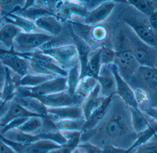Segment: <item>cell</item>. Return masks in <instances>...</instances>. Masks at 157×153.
Returning <instances> with one entry per match:
<instances>
[{"label":"cell","mask_w":157,"mask_h":153,"mask_svg":"<svg viewBox=\"0 0 157 153\" xmlns=\"http://www.w3.org/2000/svg\"><path fill=\"white\" fill-rule=\"evenodd\" d=\"M137 137L133 127L130 107L115 94L98 124L90 130L82 132L80 143L87 142L101 148L113 146L127 151Z\"/></svg>","instance_id":"1"},{"label":"cell","mask_w":157,"mask_h":153,"mask_svg":"<svg viewBox=\"0 0 157 153\" xmlns=\"http://www.w3.org/2000/svg\"><path fill=\"white\" fill-rule=\"evenodd\" d=\"M119 19L129 27L142 41L155 47L156 46L157 33L152 28L149 17L130 6L120 13Z\"/></svg>","instance_id":"2"},{"label":"cell","mask_w":157,"mask_h":153,"mask_svg":"<svg viewBox=\"0 0 157 153\" xmlns=\"http://www.w3.org/2000/svg\"><path fill=\"white\" fill-rule=\"evenodd\" d=\"M123 24L131 49L138 64L140 66L156 68L157 52L155 47L142 41L129 27Z\"/></svg>","instance_id":"3"},{"label":"cell","mask_w":157,"mask_h":153,"mask_svg":"<svg viewBox=\"0 0 157 153\" xmlns=\"http://www.w3.org/2000/svg\"><path fill=\"white\" fill-rule=\"evenodd\" d=\"M53 37V36L45 33L20 32L14 39L12 52L17 54L36 52L40 47Z\"/></svg>","instance_id":"4"},{"label":"cell","mask_w":157,"mask_h":153,"mask_svg":"<svg viewBox=\"0 0 157 153\" xmlns=\"http://www.w3.org/2000/svg\"><path fill=\"white\" fill-rule=\"evenodd\" d=\"M67 77H57L35 87H19L15 95L33 97L48 95L68 90Z\"/></svg>","instance_id":"5"},{"label":"cell","mask_w":157,"mask_h":153,"mask_svg":"<svg viewBox=\"0 0 157 153\" xmlns=\"http://www.w3.org/2000/svg\"><path fill=\"white\" fill-rule=\"evenodd\" d=\"M39 51L51 57L62 69L68 71L79 62L78 51L75 45Z\"/></svg>","instance_id":"6"},{"label":"cell","mask_w":157,"mask_h":153,"mask_svg":"<svg viewBox=\"0 0 157 153\" xmlns=\"http://www.w3.org/2000/svg\"><path fill=\"white\" fill-rule=\"evenodd\" d=\"M35 98L39 99L47 108L81 106L85 99V98L76 95H71L67 90Z\"/></svg>","instance_id":"7"},{"label":"cell","mask_w":157,"mask_h":153,"mask_svg":"<svg viewBox=\"0 0 157 153\" xmlns=\"http://www.w3.org/2000/svg\"><path fill=\"white\" fill-rule=\"evenodd\" d=\"M0 62L20 77L30 73L28 61L17 53L0 50Z\"/></svg>","instance_id":"8"},{"label":"cell","mask_w":157,"mask_h":153,"mask_svg":"<svg viewBox=\"0 0 157 153\" xmlns=\"http://www.w3.org/2000/svg\"><path fill=\"white\" fill-rule=\"evenodd\" d=\"M110 66L116 82V95L130 107L140 110L133 89L120 76L116 65L112 63L110 64Z\"/></svg>","instance_id":"9"},{"label":"cell","mask_w":157,"mask_h":153,"mask_svg":"<svg viewBox=\"0 0 157 153\" xmlns=\"http://www.w3.org/2000/svg\"><path fill=\"white\" fill-rule=\"evenodd\" d=\"M24 58L40 65L60 77H67L68 71L63 69L52 58L40 51L27 54H18Z\"/></svg>","instance_id":"10"},{"label":"cell","mask_w":157,"mask_h":153,"mask_svg":"<svg viewBox=\"0 0 157 153\" xmlns=\"http://www.w3.org/2000/svg\"><path fill=\"white\" fill-rule=\"evenodd\" d=\"M68 24L70 26L71 34L74 40V45L76 47L78 51V60L80 67L79 79L86 76H92L95 77L90 69L88 64L89 56L90 53L93 50H92L88 44H87L85 41L78 38L74 34L71 26L69 23Z\"/></svg>","instance_id":"11"},{"label":"cell","mask_w":157,"mask_h":153,"mask_svg":"<svg viewBox=\"0 0 157 153\" xmlns=\"http://www.w3.org/2000/svg\"><path fill=\"white\" fill-rule=\"evenodd\" d=\"M97 79L100 86L102 96L109 97L116 94V82L110 64L101 65Z\"/></svg>","instance_id":"12"},{"label":"cell","mask_w":157,"mask_h":153,"mask_svg":"<svg viewBox=\"0 0 157 153\" xmlns=\"http://www.w3.org/2000/svg\"><path fill=\"white\" fill-rule=\"evenodd\" d=\"M47 118L54 122L64 120L85 119L81 106L47 108Z\"/></svg>","instance_id":"13"},{"label":"cell","mask_w":157,"mask_h":153,"mask_svg":"<svg viewBox=\"0 0 157 153\" xmlns=\"http://www.w3.org/2000/svg\"><path fill=\"white\" fill-rule=\"evenodd\" d=\"M22 32L18 27L4 18L0 22V50L12 52L14 39Z\"/></svg>","instance_id":"14"},{"label":"cell","mask_w":157,"mask_h":153,"mask_svg":"<svg viewBox=\"0 0 157 153\" xmlns=\"http://www.w3.org/2000/svg\"><path fill=\"white\" fill-rule=\"evenodd\" d=\"M115 6L113 1H105L90 12L88 16L82 23L91 27L101 24L111 14Z\"/></svg>","instance_id":"15"},{"label":"cell","mask_w":157,"mask_h":153,"mask_svg":"<svg viewBox=\"0 0 157 153\" xmlns=\"http://www.w3.org/2000/svg\"><path fill=\"white\" fill-rule=\"evenodd\" d=\"M55 15L42 17L34 22L39 29L49 35L56 37L60 35L64 28V24Z\"/></svg>","instance_id":"16"},{"label":"cell","mask_w":157,"mask_h":153,"mask_svg":"<svg viewBox=\"0 0 157 153\" xmlns=\"http://www.w3.org/2000/svg\"><path fill=\"white\" fill-rule=\"evenodd\" d=\"M106 98L100 94V86L98 83L89 95L85 98L81 108L86 121L87 120L92 113L101 105Z\"/></svg>","instance_id":"17"},{"label":"cell","mask_w":157,"mask_h":153,"mask_svg":"<svg viewBox=\"0 0 157 153\" xmlns=\"http://www.w3.org/2000/svg\"><path fill=\"white\" fill-rule=\"evenodd\" d=\"M33 117L45 118L40 115L30 112L17 103L15 101L12 99L10 107L7 113L0 119V125L1 127H2L5 126L7 123L16 119Z\"/></svg>","instance_id":"18"},{"label":"cell","mask_w":157,"mask_h":153,"mask_svg":"<svg viewBox=\"0 0 157 153\" xmlns=\"http://www.w3.org/2000/svg\"><path fill=\"white\" fill-rule=\"evenodd\" d=\"M74 40L72 36L70 26L67 22H64V28L60 35L54 37L51 40L42 45L37 51L46 50L64 46L75 45Z\"/></svg>","instance_id":"19"},{"label":"cell","mask_w":157,"mask_h":153,"mask_svg":"<svg viewBox=\"0 0 157 153\" xmlns=\"http://www.w3.org/2000/svg\"><path fill=\"white\" fill-rule=\"evenodd\" d=\"M13 99L30 112L47 117V107L38 99L33 97L20 96L15 95Z\"/></svg>","instance_id":"20"},{"label":"cell","mask_w":157,"mask_h":153,"mask_svg":"<svg viewBox=\"0 0 157 153\" xmlns=\"http://www.w3.org/2000/svg\"><path fill=\"white\" fill-rule=\"evenodd\" d=\"M5 69V79L2 91V99L6 100H11L15 95L17 90L19 87V81L22 77L6 67Z\"/></svg>","instance_id":"21"},{"label":"cell","mask_w":157,"mask_h":153,"mask_svg":"<svg viewBox=\"0 0 157 153\" xmlns=\"http://www.w3.org/2000/svg\"><path fill=\"white\" fill-rule=\"evenodd\" d=\"M66 22L70 24L74 34L88 44L92 50H94L101 47L97 45L91 39L90 31L92 27L81 22L71 21Z\"/></svg>","instance_id":"22"},{"label":"cell","mask_w":157,"mask_h":153,"mask_svg":"<svg viewBox=\"0 0 157 153\" xmlns=\"http://www.w3.org/2000/svg\"><path fill=\"white\" fill-rule=\"evenodd\" d=\"M113 96L106 98L101 105L92 113L89 118L86 121L82 132L92 129L102 119L106 114Z\"/></svg>","instance_id":"23"},{"label":"cell","mask_w":157,"mask_h":153,"mask_svg":"<svg viewBox=\"0 0 157 153\" xmlns=\"http://www.w3.org/2000/svg\"><path fill=\"white\" fill-rule=\"evenodd\" d=\"M4 19L7 22L18 27L25 33H45L39 29L34 22L14 14L7 15L5 17Z\"/></svg>","instance_id":"24"},{"label":"cell","mask_w":157,"mask_h":153,"mask_svg":"<svg viewBox=\"0 0 157 153\" xmlns=\"http://www.w3.org/2000/svg\"><path fill=\"white\" fill-rule=\"evenodd\" d=\"M130 109L133 127L137 134L143 132L151 126L153 119L141 110H137L131 107Z\"/></svg>","instance_id":"25"},{"label":"cell","mask_w":157,"mask_h":153,"mask_svg":"<svg viewBox=\"0 0 157 153\" xmlns=\"http://www.w3.org/2000/svg\"><path fill=\"white\" fill-rule=\"evenodd\" d=\"M134 77H138L151 88H157V68L140 66Z\"/></svg>","instance_id":"26"},{"label":"cell","mask_w":157,"mask_h":153,"mask_svg":"<svg viewBox=\"0 0 157 153\" xmlns=\"http://www.w3.org/2000/svg\"><path fill=\"white\" fill-rule=\"evenodd\" d=\"M2 135L9 140L26 145H30L40 140L37 135L26 134L16 129L8 130Z\"/></svg>","instance_id":"27"},{"label":"cell","mask_w":157,"mask_h":153,"mask_svg":"<svg viewBox=\"0 0 157 153\" xmlns=\"http://www.w3.org/2000/svg\"><path fill=\"white\" fill-rule=\"evenodd\" d=\"M12 13L24 17L33 22L42 17L55 15L52 13L40 8L35 4L27 9H20L17 10Z\"/></svg>","instance_id":"28"},{"label":"cell","mask_w":157,"mask_h":153,"mask_svg":"<svg viewBox=\"0 0 157 153\" xmlns=\"http://www.w3.org/2000/svg\"><path fill=\"white\" fill-rule=\"evenodd\" d=\"M41 117H30L16 129L30 135H39L41 133L43 128V121Z\"/></svg>","instance_id":"29"},{"label":"cell","mask_w":157,"mask_h":153,"mask_svg":"<svg viewBox=\"0 0 157 153\" xmlns=\"http://www.w3.org/2000/svg\"><path fill=\"white\" fill-rule=\"evenodd\" d=\"M61 146L48 140H40L29 145L24 153H48Z\"/></svg>","instance_id":"30"},{"label":"cell","mask_w":157,"mask_h":153,"mask_svg":"<svg viewBox=\"0 0 157 153\" xmlns=\"http://www.w3.org/2000/svg\"><path fill=\"white\" fill-rule=\"evenodd\" d=\"M110 29L109 26L99 24L92 27L90 35L92 40L99 47H102L109 37Z\"/></svg>","instance_id":"31"},{"label":"cell","mask_w":157,"mask_h":153,"mask_svg":"<svg viewBox=\"0 0 157 153\" xmlns=\"http://www.w3.org/2000/svg\"><path fill=\"white\" fill-rule=\"evenodd\" d=\"M55 77H57L50 75L29 73L20 79L19 81V87H35Z\"/></svg>","instance_id":"32"},{"label":"cell","mask_w":157,"mask_h":153,"mask_svg":"<svg viewBox=\"0 0 157 153\" xmlns=\"http://www.w3.org/2000/svg\"><path fill=\"white\" fill-rule=\"evenodd\" d=\"M97 79L92 76H86L79 79L75 95L86 98L97 85Z\"/></svg>","instance_id":"33"},{"label":"cell","mask_w":157,"mask_h":153,"mask_svg":"<svg viewBox=\"0 0 157 153\" xmlns=\"http://www.w3.org/2000/svg\"><path fill=\"white\" fill-rule=\"evenodd\" d=\"M125 2L141 13L148 17L156 12L154 3L150 0H127Z\"/></svg>","instance_id":"34"},{"label":"cell","mask_w":157,"mask_h":153,"mask_svg":"<svg viewBox=\"0 0 157 153\" xmlns=\"http://www.w3.org/2000/svg\"><path fill=\"white\" fill-rule=\"evenodd\" d=\"M80 72L79 62L68 71V76H67V90L71 95H75V90L79 82Z\"/></svg>","instance_id":"35"},{"label":"cell","mask_w":157,"mask_h":153,"mask_svg":"<svg viewBox=\"0 0 157 153\" xmlns=\"http://www.w3.org/2000/svg\"><path fill=\"white\" fill-rule=\"evenodd\" d=\"M54 122V121H53ZM86 120H64L54 122L59 131H78L82 132Z\"/></svg>","instance_id":"36"},{"label":"cell","mask_w":157,"mask_h":153,"mask_svg":"<svg viewBox=\"0 0 157 153\" xmlns=\"http://www.w3.org/2000/svg\"><path fill=\"white\" fill-rule=\"evenodd\" d=\"M60 132L67 141L66 144L63 147L74 151L80 143L82 132L78 131H60Z\"/></svg>","instance_id":"37"},{"label":"cell","mask_w":157,"mask_h":153,"mask_svg":"<svg viewBox=\"0 0 157 153\" xmlns=\"http://www.w3.org/2000/svg\"><path fill=\"white\" fill-rule=\"evenodd\" d=\"M26 1H1L0 0V7L2 15L5 17L15 11L22 9L25 6Z\"/></svg>","instance_id":"38"},{"label":"cell","mask_w":157,"mask_h":153,"mask_svg":"<svg viewBox=\"0 0 157 153\" xmlns=\"http://www.w3.org/2000/svg\"><path fill=\"white\" fill-rule=\"evenodd\" d=\"M101 47L91 51L90 53L88 58V64L90 69L96 79H97L98 76L101 66L100 60Z\"/></svg>","instance_id":"39"},{"label":"cell","mask_w":157,"mask_h":153,"mask_svg":"<svg viewBox=\"0 0 157 153\" xmlns=\"http://www.w3.org/2000/svg\"><path fill=\"white\" fill-rule=\"evenodd\" d=\"M125 153H157V139L154 136L146 142Z\"/></svg>","instance_id":"40"},{"label":"cell","mask_w":157,"mask_h":153,"mask_svg":"<svg viewBox=\"0 0 157 153\" xmlns=\"http://www.w3.org/2000/svg\"><path fill=\"white\" fill-rule=\"evenodd\" d=\"M115 57V51L109 47L102 45L100 53L101 64L109 65L112 64Z\"/></svg>","instance_id":"41"},{"label":"cell","mask_w":157,"mask_h":153,"mask_svg":"<svg viewBox=\"0 0 157 153\" xmlns=\"http://www.w3.org/2000/svg\"><path fill=\"white\" fill-rule=\"evenodd\" d=\"M37 136L40 140L52 141L60 145L62 147L64 146L67 143L66 139L61 134L60 131L57 132L51 133H40Z\"/></svg>","instance_id":"42"},{"label":"cell","mask_w":157,"mask_h":153,"mask_svg":"<svg viewBox=\"0 0 157 153\" xmlns=\"http://www.w3.org/2000/svg\"><path fill=\"white\" fill-rule=\"evenodd\" d=\"M76 149L85 153H103L102 148L87 142L80 143Z\"/></svg>","instance_id":"43"},{"label":"cell","mask_w":157,"mask_h":153,"mask_svg":"<svg viewBox=\"0 0 157 153\" xmlns=\"http://www.w3.org/2000/svg\"><path fill=\"white\" fill-rule=\"evenodd\" d=\"M59 1H35L34 4L55 15Z\"/></svg>","instance_id":"44"},{"label":"cell","mask_w":157,"mask_h":153,"mask_svg":"<svg viewBox=\"0 0 157 153\" xmlns=\"http://www.w3.org/2000/svg\"><path fill=\"white\" fill-rule=\"evenodd\" d=\"M29 118H22L16 119L7 123L5 126L0 127V133L2 135L10 130L16 129L25 122Z\"/></svg>","instance_id":"45"},{"label":"cell","mask_w":157,"mask_h":153,"mask_svg":"<svg viewBox=\"0 0 157 153\" xmlns=\"http://www.w3.org/2000/svg\"><path fill=\"white\" fill-rule=\"evenodd\" d=\"M105 1H79V3L85 7L89 12H91L100 5Z\"/></svg>","instance_id":"46"},{"label":"cell","mask_w":157,"mask_h":153,"mask_svg":"<svg viewBox=\"0 0 157 153\" xmlns=\"http://www.w3.org/2000/svg\"><path fill=\"white\" fill-rule=\"evenodd\" d=\"M11 100L0 99V119L6 114L10 106Z\"/></svg>","instance_id":"47"},{"label":"cell","mask_w":157,"mask_h":153,"mask_svg":"<svg viewBox=\"0 0 157 153\" xmlns=\"http://www.w3.org/2000/svg\"><path fill=\"white\" fill-rule=\"evenodd\" d=\"M143 113L157 122V108L149 106L141 110Z\"/></svg>","instance_id":"48"},{"label":"cell","mask_w":157,"mask_h":153,"mask_svg":"<svg viewBox=\"0 0 157 153\" xmlns=\"http://www.w3.org/2000/svg\"><path fill=\"white\" fill-rule=\"evenodd\" d=\"M0 153H17L10 146L0 140Z\"/></svg>","instance_id":"49"},{"label":"cell","mask_w":157,"mask_h":153,"mask_svg":"<svg viewBox=\"0 0 157 153\" xmlns=\"http://www.w3.org/2000/svg\"><path fill=\"white\" fill-rule=\"evenodd\" d=\"M6 76L5 67L0 62V91H2Z\"/></svg>","instance_id":"50"},{"label":"cell","mask_w":157,"mask_h":153,"mask_svg":"<svg viewBox=\"0 0 157 153\" xmlns=\"http://www.w3.org/2000/svg\"><path fill=\"white\" fill-rule=\"evenodd\" d=\"M149 20L152 28L157 33V12L149 17Z\"/></svg>","instance_id":"51"},{"label":"cell","mask_w":157,"mask_h":153,"mask_svg":"<svg viewBox=\"0 0 157 153\" xmlns=\"http://www.w3.org/2000/svg\"><path fill=\"white\" fill-rule=\"evenodd\" d=\"M73 151L68 148L62 147L59 149L52 150L48 153H73Z\"/></svg>","instance_id":"52"},{"label":"cell","mask_w":157,"mask_h":153,"mask_svg":"<svg viewBox=\"0 0 157 153\" xmlns=\"http://www.w3.org/2000/svg\"><path fill=\"white\" fill-rule=\"evenodd\" d=\"M73 153H85L84 152H83L80 151H79V150H78L77 149H75V150H74V151H73Z\"/></svg>","instance_id":"53"},{"label":"cell","mask_w":157,"mask_h":153,"mask_svg":"<svg viewBox=\"0 0 157 153\" xmlns=\"http://www.w3.org/2000/svg\"><path fill=\"white\" fill-rule=\"evenodd\" d=\"M3 17H5L2 15V11H1V7H0V18H3Z\"/></svg>","instance_id":"54"},{"label":"cell","mask_w":157,"mask_h":153,"mask_svg":"<svg viewBox=\"0 0 157 153\" xmlns=\"http://www.w3.org/2000/svg\"><path fill=\"white\" fill-rule=\"evenodd\" d=\"M2 91H0V99L2 98Z\"/></svg>","instance_id":"55"},{"label":"cell","mask_w":157,"mask_h":153,"mask_svg":"<svg viewBox=\"0 0 157 153\" xmlns=\"http://www.w3.org/2000/svg\"><path fill=\"white\" fill-rule=\"evenodd\" d=\"M154 136H155V137L157 139V132L155 133V135H154Z\"/></svg>","instance_id":"56"},{"label":"cell","mask_w":157,"mask_h":153,"mask_svg":"<svg viewBox=\"0 0 157 153\" xmlns=\"http://www.w3.org/2000/svg\"><path fill=\"white\" fill-rule=\"evenodd\" d=\"M4 18V17H3V18H0V22H1V21H2Z\"/></svg>","instance_id":"57"}]
</instances>
